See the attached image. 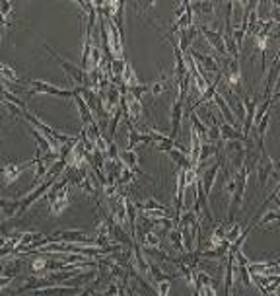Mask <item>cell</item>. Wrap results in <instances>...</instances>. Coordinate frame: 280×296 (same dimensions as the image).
Returning <instances> with one entry per match:
<instances>
[{"instance_id": "obj_14", "label": "cell", "mask_w": 280, "mask_h": 296, "mask_svg": "<svg viewBox=\"0 0 280 296\" xmlns=\"http://www.w3.org/2000/svg\"><path fill=\"white\" fill-rule=\"evenodd\" d=\"M128 125V148H136L138 144H152L150 133H140L136 125L126 123Z\"/></svg>"}, {"instance_id": "obj_32", "label": "cell", "mask_w": 280, "mask_h": 296, "mask_svg": "<svg viewBox=\"0 0 280 296\" xmlns=\"http://www.w3.org/2000/svg\"><path fill=\"white\" fill-rule=\"evenodd\" d=\"M119 154H121V150H119L117 142L111 139L109 140V148H107V158H111V160H119Z\"/></svg>"}, {"instance_id": "obj_1", "label": "cell", "mask_w": 280, "mask_h": 296, "mask_svg": "<svg viewBox=\"0 0 280 296\" xmlns=\"http://www.w3.org/2000/svg\"><path fill=\"white\" fill-rule=\"evenodd\" d=\"M70 205V177L66 174L58 177L47 191V207L52 216H60Z\"/></svg>"}, {"instance_id": "obj_21", "label": "cell", "mask_w": 280, "mask_h": 296, "mask_svg": "<svg viewBox=\"0 0 280 296\" xmlns=\"http://www.w3.org/2000/svg\"><path fill=\"white\" fill-rule=\"evenodd\" d=\"M191 6L194 16H204V18L214 16V2L212 0H196V2H191Z\"/></svg>"}, {"instance_id": "obj_38", "label": "cell", "mask_w": 280, "mask_h": 296, "mask_svg": "<svg viewBox=\"0 0 280 296\" xmlns=\"http://www.w3.org/2000/svg\"><path fill=\"white\" fill-rule=\"evenodd\" d=\"M192 2H196V0H192Z\"/></svg>"}, {"instance_id": "obj_13", "label": "cell", "mask_w": 280, "mask_h": 296, "mask_svg": "<svg viewBox=\"0 0 280 296\" xmlns=\"http://www.w3.org/2000/svg\"><path fill=\"white\" fill-rule=\"evenodd\" d=\"M179 34L181 35H179V43H177V45H179V49H181V51L187 53L189 49H191L192 41L198 37L200 32H198V26H194V24H192V26L185 28V30H179Z\"/></svg>"}, {"instance_id": "obj_23", "label": "cell", "mask_w": 280, "mask_h": 296, "mask_svg": "<svg viewBox=\"0 0 280 296\" xmlns=\"http://www.w3.org/2000/svg\"><path fill=\"white\" fill-rule=\"evenodd\" d=\"M170 84H172V80L168 78V74H162L156 82L150 84V96H152V98H158V96L166 94V90L170 88Z\"/></svg>"}, {"instance_id": "obj_10", "label": "cell", "mask_w": 280, "mask_h": 296, "mask_svg": "<svg viewBox=\"0 0 280 296\" xmlns=\"http://www.w3.org/2000/svg\"><path fill=\"white\" fill-rule=\"evenodd\" d=\"M150 137H152V146L156 148L158 152H170L172 148L175 146H179V142L175 139H172L170 135H164V133H160L158 129H150Z\"/></svg>"}, {"instance_id": "obj_9", "label": "cell", "mask_w": 280, "mask_h": 296, "mask_svg": "<svg viewBox=\"0 0 280 296\" xmlns=\"http://www.w3.org/2000/svg\"><path fill=\"white\" fill-rule=\"evenodd\" d=\"M105 24H107V30H109V45H111V55H113V59H124V51H122V34L119 32V28L115 26L113 18H105Z\"/></svg>"}, {"instance_id": "obj_20", "label": "cell", "mask_w": 280, "mask_h": 296, "mask_svg": "<svg viewBox=\"0 0 280 296\" xmlns=\"http://www.w3.org/2000/svg\"><path fill=\"white\" fill-rule=\"evenodd\" d=\"M218 125H220V133H222V140H224V142H226V140H245L244 131L232 127V125L226 121L218 123Z\"/></svg>"}, {"instance_id": "obj_35", "label": "cell", "mask_w": 280, "mask_h": 296, "mask_svg": "<svg viewBox=\"0 0 280 296\" xmlns=\"http://www.w3.org/2000/svg\"><path fill=\"white\" fill-rule=\"evenodd\" d=\"M240 4H242L244 8H249V0H240Z\"/></svg>"}, {"instance_id": "obj_22", "label": "cell", "mask_w": 280, "mask_h": 296, "mask_svg": "<svg viewBox=\"0 0 280 296\" xmlns=\"http://www.w3.org/2000/svg\"><path fill=\"white\" fill-rule=\"evenodd\" d=\"M119 160H121L126 168H132L136 174H140V170H138V152H134V148H126V150H122L121 154H119Z\"/></svg>"}, {"instance_id": "obj_25", "label": "cell", "mask_w": 280, "mask_h": 296, "mask_svg": "<svg viewBox=\"0 0 280 296\" xmlns=\"http://www.w3.org/2000/svg\"><path fill=\"white\" fill-rule=\"evenodd\" d=\"M136 207H138V210H156V209H170V207H166L160 199H156V197H148V199H144V201H136Z\"/></svg>"}, {"instance_id": "obj_7", "label": "cell", "mask_w": 280, "mask_h": 296, "mask_svg": "<svg viewBox=\"0 0 280 296\" xmlns=\"http://www.w3.org/2000/svg\"><path fill=\"white\" fill-rule=\"evenodd\" d=\"M198 32L204 35V39L208 41V45L218 53L220 57H230L226 51V41H224V32L212 30L208 26H198Z\"/></svg>"}, {"instance_id": "obj_31", "label": "cell", "mask_w": 280, "mask_h": 296, "mask_svg": "<svg viewBox=\"0 0 280 296\" xmlns=\"http://www.w3.org/2000/svg\"><path fill=\"white\" fill-rule=\"evenodd\" d=\"M245 35H247V26H240L238 30H234V41H236V45L240 47V51H242V47H244Z\"/></svg>"}, {"instance_id": "obj_16", "label": "cell", "mask_w": 280, "mask_h": 296, "mask_svg": "<svg viewBox=\"0 0 280 296\" xmlns=\"http://www.w3.org/2000/svg\"><path fill=\"white\" fill-rule=\"evenodd\" d=\"M212 102H214L216 107L220 109V115L224 117V121L230 123V125L236 121V115H234V111L230 109V104L224 100V96H222V94H218V92H216V94H214V98H212Z\"/></svg>"}, {"instance_id": "obj_24", "label": "cell", "mask_w": 280, "mask_h": 296, "mask_svg": "<svg viewBox=\"0 0 280 296\" xmlns=\"http://www.w3.org/2000/svg\"><path fill=\"white\" fill-rule=\"evenodd\" d=\"M168 234H170V242H172V245H174L175 249H177L179 253H185L187 247H185V242H183V234H181V230H179L177 226H174Z\"/></svg>"}, {"instance_id": "obj_17", "label": "cell", "mask_w": 280, "mask_h": 296, "mask_svg": "<svg viewBox=\"0 0 280 296\" xmlns=\"http://www.w3.org/2000/svg\"><path fill=\"white\" fill-rule=\"evenodd\" d=\"M22 201L20 199H2L0 201V209H2V220H10L12 216H16L20 210Z\"/></svg>"}, {"instance_id": "obj_29", "label": "cell", "mask_w": 280, "mask_h": 296, "mask_svg": "<svg viewBox=\"0 0 280 296\" xmlns=\"http://www.w3.org/2000/svg\"><path fill=\"white\" fill-rule=\"evenodd\" d=\"M122 117H124V113H122V107L119 105V107H117V111H115V113H113V117H111V127H109V135H111V139H115L117 127H119V123H121Z\"/></svg>"}, {"instance_id": "obj_33", "label": "cell", "mask_w": 280, "mask_h": 296, "mask_svg": "<svg viewBox=\"0 0 280 296\" xmlns=\"http://www.w3.org/2000/svg\"><path fill=\"white\" fill-rule=\"evenodd\" d=\"M154 286H156L158 294L166 296L168 292H170V288H172V280H160V282H156Z\"/></svg>"}, {"instance_id": "obj_6", "label": "cell", "mask_w": 280, "mask_h": 296, "mask_svg": "<svg viewBox=\"0 0 280 296\" xmlns=\"http://www.w3.org/2000/svg\"><path fill=\"white\" fill-rule=\"evenodd\" d=\"M51 242H68V244H96V236H90L84 230H58L51 236Z\"/></svg>"}, {"instance_id": "obj_27", "label": "cell", "mask_w": 280, "mask_h": 296, "mask_svg": "<svg viewBox=\"0 0 280 296\" xmlns=\"http://www.w3.org/2000/svg\"><path fill=\"white\" fill-rule=\"evenodd\" d=\"M122 84L126 88H132L136 86V84H140L138 74H136V70H134V67L130 63H126V69H124V74H122Z\"/></svg>"}, {"instance_id": "obj_28", "label": "cell", "mask_w": 280, "mask_h": 296, "mask_svg": "<svg viewBox=\"0 0 280 296\" xmlns=\"http://www.w3.org/2000/svg\"><path fill=\"white\" fill-rule=\"evenodd\" d=\"M136 172L132 170V168H122V172H121V175H119V179H117V185L121 187V185H126V183H132L134 181V177H136Z\"/></svg>"}, {"instance_id": "obj_3", "label": "cell", "mask_w": 280, "mask_h": 296, "mask_svg": "<svg viewBox=\"0 0 280 296\" xmlns=\"http://www.w3.org/2000/svg\"><path fill=\"white\" fill-rule=\"evenodd\" d=\"M47 51L51 53L52 57L58 61V65L62 67V70L68 74V80H72L74 82V86H88L92 88V82H90V72H88L86 69H80V67H76V65H72V63H68L66 59H62L58 53L54 51L52 47H49V45H43Z\"/></svg>"}, {"instance_id": "obj_18", "label": "cell", "mask_w": 280, "mask_h": 296, "mask_svg": "<svg viewBox=\"0 0 280 296\" xmlns=\"http://www.w3.org/2000/svg\"><path fill=\"white\" fill-rule=\"evenodd\" d=\"M47 265H49V259L45 253H39L35 259L30 261V273L35 275V277H45L47 275Z\"/></svg>"}, {"instance_id": "obj_34", "label": "cell", "mask_w": 280, "mask_h": 296, "mask_svg": "<svg viewBox=\"0 0 280 296\" xmlns=\"http://www.w3.org/2000/svg\"><path fill=\"white\" fill-rule=\"evenodd\" d=\"M270 20L280 26V6H272V10H270Z\"/></svg>"}, {"instance_id": "obj_37", "label": "cell", "mask_w": 280, "mask_h": 296, "mask_svg": "<svg viewBox=\"0 0 280 296\" xmlns=\"http://www.w3.org/2000/svg\"><path fill=\"white\" fill-rule=\"evenodd\" d=\"M226 2H232V0H226Z\"/></svg>"}, {"instance_id": "obj_2", "label": "cell", "mask_w": 280, "mask_h": 296, "mask_svg": "<svg viewBox=\"0 0 280 296\" xmlns=\"http://www.w3.org/2000/svg\"><path fill=\"white\" fill-rule=\"evenodd\" d=\"M222 74L226 78V84L232 92H236L238 96L244 98V76H242V65L240 59L226 57V61H222Z\"/></svg>"}, {"instance_id": "obj_26", "label": "cell", "mask_w": 280, "mask_h": 296, "mask_svg": "<svg viewBox=\"0 0 280 296\" xmlns=\"http://www.w3.org/2000/svg\"><path fill=\"white\" fill-rule=\"evenodd\" d=\"M140 244L144 247H162V232L160 230H150L142 240Z\"/></svg>"}, {"instance_id": "obj_12", "label": "cell", "mask_w": 280, "mask_h": 296, "mask_svg": "<svg viewBox=\"0 0 280 296\" xmlns=\"http://www.w3.org/2000/svg\"><path fill=\"white\" fill-rule=\"evenodd\" d=\"M74 104H76V109H78V115H80V121L82 125H92V123L96 121L94 119V111H92V107L88 105V102L84 100V96L78 92V88L74 86Z\"/></svg>"}, {"instance_id": "obj_30", "label": "cell", "mask_w": 280, "mask_h": 296, "mask_svg": "<svg viewBox=\"0 0 280 296\" xmlns=\"http://www.w3.org/2000/svg\"><path fill=\"white\" fill-rule=\"evenodd\" d=\"M128 94L136 100H142L144 94H150V84H136V86L128 88Z\"/></svg>"}, {"instance_id": "obj_5", "label": "cell", "mask_w": 280, "mask_h": 296, "mask_svg": "<svg viewBox=\"0 0 280 296\" xmlns=\"http://www.w3.org/2000/svg\"><path fill=\"white\" fill-rule=\"evenodd\" d=\"M30 84V90L32 94L30 96H39V94H51V96H56V98H62V100H68V98H74V88L72 90H60V88L52 86L45 80H37V78H30L28 80Z\"/></svg>"}, {"instance_id": "obj_36", "label": "cell", "mask_w": 280, "mask_h": 296, "mask_svg": "<svg viewBox=\"0 0 280 296\" xmlns=\"http://www.w3.org/2000/svg\"><path fill=\"white\" fill-rule=\"evenodd\" d=\"M274 203H276V207H278V209H280V197H278V195L274 197Z\"/></svg>"}, {"instance_id": "obj_8", "label": "cell", "mask_w": 280, "mask_h": 296, "mask_svg": "<svg viewBox=\"0 0 280 296\" xmlns=\"http://www.w3.org/2000/svg\"><path fill=\"white\" fill-rule=\"evenodd\" d=\"M255 172H257V189H262V187H266V183H268V179H270V175L274 172V160L268 156V152L264 150L259 158V164H257V168H255Z\"/></svg>"}, {"instance_id": "obj_19", "label": "cell", "mask_w": 280, "mask_h": 296, "mask_svg": "<svg viewBox=\"0 0 280 296\" xmlns=\"http://www.w3.org/2000/svg\"><path fill=\"white\" fill-rule=\"evenodd\" d=\"M168 156L174 160L175 164L179 166V168H185V170H189V168H192V162H191V156L185 152V150H181V148H172L170 152H168Z\"/></svg>"}, {"instance_id": "obj_15", "label": "cell", "mask_w": 280, "mask_h": 296, "mask_svg": "<svg viewBox=\"0 0 280 296\" xmlns=\"http://www.w3.org/2000/svg\"><path fill=\"white\" fill-rule=\"evenodd\" d=\"M280 222V209L276 207V209H270L266 210V214H264V218H259L257 222H253V226H255V230L257 228H261V230H274V226Z\"/></svg>"}, {"instance_id": "obj_11", "label": "cell", "mask_w": 280, "mask_h": 296, "mask_svg": "<svg viewBox=\"0 0 280 296\" xmlns=\"http://www.w3.org/2000/svg\"><path fill=\"white\" fill-rule=\"evenodd\" d=\"M183 119H185V100L177 98L174 102V107H172V131H170L172 139H177Z\"/></svg>"}, {"instance_id": "obj_4", "label": "cell", "mask_w": 280, "mask_h": 296, "mask_svg": "<svg viewBox=\"0 0 280 296\" xmlns=\"http://www.w3.org/2000/svg\"><path fill=\"white\" fill-rule=\"evenodd\" d=\"M35 166V158L32 156V160L28 162H6L2 166V187H10L12 183H16V179L24 174L28 168Z\"/></svg>"}]
</instances>
